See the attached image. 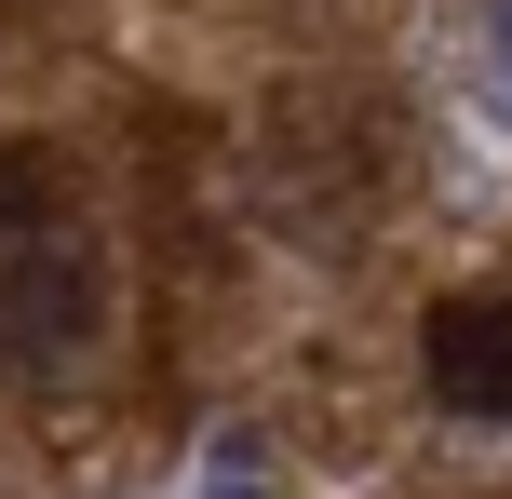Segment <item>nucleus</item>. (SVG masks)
<instances>
[{
	"instance_id": "obj_1",
	"label": "nucleus",
	"mask_w": 512,
	"mask_h": 499,
	"mask_svg": "<svg viewBox=\"0 0 512 499\" xmlns=\"http://www.w3.org/2000/svg\"><path fill=\"white\" fill-rule=\"evenodd\" d=\"M95 324H108V284H95L81 243H27V257H0V365L54 378V365L95 351Z\"/></svg>"
},
{
	"instance_id": "obj_2",
	"label": "nucleus",
	"mask_w": 512,
	"mask_h": 499,
	"mask_svg": "<svg viewBox=\"0 0 512 499\" xmlns=\"http://www.w3.org/2000/svg\"><path fill=\"white\" fill-rule=\"evenodd\" d=\"M418 365H432V405L472 432H512V297H445L432 338H418Z\"/></svg>"
},
{
	"instance_id": "obj_5",
	"label": "nucleus",
	"mask_w": 512,
	"mask_h": 499,
	"mask_svg": "<svg viewBox=\"0 0 512 499\" xmlns=\"http://www.w3.org/2000/svg\"><path fill=\"white\" fill-rule=\"evenodd\" d=\"M472 95H486V122L512 135V0H486V41H472Z\"/></svg>"
},
{
	"instance_id": "obj_3",
	"label": "nucleus",
	"mask_w": 512,
	"mask_h": 499,
	"mask_svg": "<svg viewBox=\"0 0 512 499\" xmlns=\"http://www.w3.org/2000/svg\"><path fill=\"white\" fill-rule=\"evenodd\" d=\"M283 473H270V446H256V432L230 419V432H216V446H203V499H270Z\"/></svg>"
},
{
	"instance_id": "obj_4",
	"label": "nucleus",
	"mask_w": 512,
	"mask_h": 499,
	"mask_svg": "<svg viewBox=\"0 0 512 499\" xmlns=\"http://www.w3.org/2000/svg\"><path fill=\"white\" fill-rule=\"evenodd\" d=\"M0 230H54V162L41 149H0Z\"/></svg>"
}]
</instances>
